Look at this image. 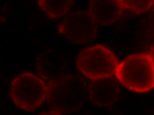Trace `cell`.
<instances>
[{
  "label": "cell",
  "mask_w": 154,
  "mask_h": 115,
  "mask_svg": "<svg viewBox=\"0 0 154 115\" xmlns=\"http://www.w3.org/2000/svg\"><path fill=\"white\" fill-rule=\"evenodd\" d=\"M125 9L133 13L142 14L152 7L154 0H120Z\"/></svg>",
  "instance_id": "cell-11"
},
{
  "label": "cell",
  "mask_w": 154,
  "mask_h": 115,
  "mask_svg": "<svg viewBox=\"0 0 154 115\" xmlns=\"http://www.w3.org/2000/svg\"><path fill=\"white\" fill-rule=\"evenodd\" d=\"M121 19L113 36L115 50L128 56L148 54L154 46V32L148 18L129 11Z\"/></svg>",
  "instance_id": "cell-1"
},
{
  "label": "cell",
  "mask_w": 154,
  "mask_h": 115,
  "mask_svg": "<svg viewBox=\"0 0 154 115\" xmlns=\"http://www.w3.org/2000/svg\"><path fill=\"white\" fill-rule=\"evenodd\" d=\"M67 64L65 54L56 49L43 52L35 60V67L38 74L48 82L63 76Z\"/></svg>",
  "instance_id": "cell-8"
},
{
  "label": "cell",
  "mask_w": 154,
  "mask_h": 115,
  "mask_svg": "<svg viewBox=\"0 0 154 115\" xmlns=\"http://www.w3.org/2000/svg\"><path fill=\"white\" fill-rule=\"evenodd\" d=\"M148 54H149V56L151 57V59L152 60V63L154 64V46L152 48V49L149 51Z\"/></svg>",
  "instance_id": "cell-13"
},
{
  "label": "cell",
  "mask_w": 154,
  "mask_h": 115,
  "mask_svg": "<svg viewBox=\"0 0 154 115\" xmlns=\"http://www.w3.org/2000/svg\"><path fill=\"white\" fill-rule=\"evenodd\" d=\"M48 87L40 78L29 73L16 77L11 85V96L17 106L32 111L38 107L47 97Z\"/></svg>",
  "instance_id": "cell-5"
},
{
  "label": "cell",
  "mask_w": 154,
  "mask_h": 115,
  "mask_svg": "<svg viewBox=\"0 0 154 115\" xmlns=\"http://www.w3.org/2000/svg\"><path fill=\"white\" fill-rule=\"evenodd\" d=\"M148 19H149V22L150 23V25L152 28V30L154 32V8L151 11V14H149Z\"/></svg>",
  "instance_id": "cell-12"
},
{
  "label": "cell",
  "mask_w": 154,
  "mask_h": 115,
  "mask_svg": "<svg viewBox=\"0 0 154 115\" xmlns=\"http://www.w3.org/2000/svg\"><path fill=\"white\" fill-rule=\"evenodd\" d=\"M47 87L48 104L58 115L77 112L86 99V82L77 74L63 75L49 81Z\"/></svg>",
  "instance_id": "cell-2"
},
{
  "label": "cell",
  "mask_w": 154,
  "mask_h": 115,
  "mask_svg": "<svg viewBox=\"0 0 154 115\" xmlns=\"http://www.w3.org/2000/svg\"><path fill=\"white\" fill-rule=\"evenodd\" d=\"M125 9L120 0H91L89 2V13L101 25H110L120 19Z\"/></svg>",
  "instance_id": "cell-9"
},
{
  "label": "cell",
  "mask_w": 154,
  "mask_h": 115,
  "mask_svg": "<svg viewBox=\"0 0 154 115\" xmlns=\"http://www.w3.org/2000/svg\"><path fill=\"white\" fill-rule=\"evenodd\" d=\"M120 91L118 80L112 75L93 80L89 85L88 94L93 104L107 107L118 101Z\"/></svg>",
  "instance_id": "cell-7"
},
{
  "label": "cell",
  "mask_w": 154,
  "mask_h": 115,
  "mask_svg": "<svg viewBox=\"0 0 154 115\" xmlns=\"http://www.w3.org/2000/svg\"><path fill=\"white\" fill-rule=\"evenodd\" d=\"M118 64L114 53L102 45L85 49L77 59L79 70L91 80L114 75Z\"/></svg>",
  "instance_id": "cell-4"
},
{
  "label": "cell",
  "mask_w": 154,
  "mask_h": 115,
  "mask_svg": "<svg viewBox=\"0 0 154 115\" xmlns=\"http://www.w3.org/2000/svg\"><path fill=\"white\" fill-rule=\"evenodd\" d=\"M115 74L123 85L136 92H147L154 88V65L147 53L128 56L118 64Z\"/></svg>",
  "instance_id": "cell-3"
},
{
  "label": "cell",
  "mask_w": 154,
  "mask_h": 115,
  "mask_svg": "<svg viewBox=\"0 0 154 115\" xmlns=\"http://www.w3.org/2000/svg\"><path fill=\"white\" fill-rule=\"evenodd\" d=\"M97 24L89 11H80L64 18L59 26V30L72 43H88L96 38Z\"/></svg>",
  "instance_id": "cell-6"
},
{
  "label": "cell",
  "mask_w": 154,
  "mask_h": 115,
  "mask_svg": "<svg viewBox=\"0 0 154 115\" xmlns=\"http://www.w3.org/2000/svg\"><path fill=\"white\" fill-rule=\"evenodd\" d=\"M43 11L51 18H58L66 14L73 4V0H38Z\"/></svg>",
  "instance_id": "cell-10"
}]
</instances>
